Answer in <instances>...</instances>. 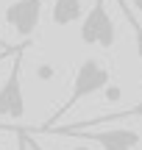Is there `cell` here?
Returning a JSON list of instances; mask_svg holds the SVG:
<instances>
[{
    "label": "cell",
    "mask_w": 142,
    "mask_h": 150,
    "mask_svg": "<svg viewBox=\"0 0 142 150\" xmlns=\"http://www.w3.org/2000/svg\"><path fill=\"white\" fill-rule=\"evenodd\" d=\"M109 83H111V70L103 64V61H98V59H84L81 64H78V70H75V78H72L70 97H67L59 108H53V114H50L36 131H39V134H48L53 125H59V120L64 117L67 111H72L75 103H81V100H87V97L98 95V92L106 89Z\"/></svg>",
    "instance_id": "cell-1"
},
{
    "label": "cell",
    "mask_w": 142,
    "mask_h": 150,
    "mask_svg": "<svg viewBox=\"0 0 142 150\" xmlns=\"http://www.w3.org/2000/svg\"><path fill=\"white\" fill-rule=\"evenodd\" d=\"M48 134H59L64 139H81L100 145L103 150H137L142 136L131 128H109V131H92V128H72V125H53Z\"/></svg>",
    "instance_id": "cell-2"
},
{
    "label": "cell",
    "mask_w": 142,
    "mask_h": 150,
    "mask_svg": "<svg viewBox=\"0 0 142 150\" xmlns=\"http://www.w3.org/2000/svg\"><path fill=\"white\" fill-rule=\"evenodd\" d=\"M78 36H81L84 45H95V47H103V50H109L114 45L117 31H114L109 11H106V0H92V8L84 14Z\"/></svg>",
    "instance_id": "cell-3"
},
{
    "label": "cell",
    "mask_w": 142,
    "mask_h": 150,
    "mask_svg": "<svg viewBox=\"0 0 142 150\" xmlns=\"http://www.w3.org/2000/svg\"><path fill=\"white\" fill-rule=\"evenodd\" d=\"M28 42H22L14 50V61H11V70L6 75L3 86H0V117H11L20 120L25 114V95H22V50Z\"/></svg>",
    "instance_id": "cell-4"
},
{
    "label": "cell",
    "mask_w": 142,
    "mask_h": 150,
    "mask_svg": "<svg viewBox=\"0 0 142 150\" xmlns=\"http://www.w3.org/2000/svg\"><path fill=\"white\" fill-rule=\"evenodd\" d=\"M42 6H45V0H14V3L6 6L3 20L9 22V28L17 36L28 39V36H33V31L39 28Z\"/></svg>",
    "instance_id": "cell-5"
},
{
    "label": "cell",
    "mask_w": 142,
    "mask_h": 150,
    "mask_svg": "<svg viewBox=\"0 0 142 150\" xmlns=\"http://www.w3.org/2000/svg\"><path fill=\"white\" fill-rule=\"evenodd\" d=\"M81 14H84L81 0H53V8H50V20L59 28L72 25L75 20H81Z\"/></svg>",
    "instance_id": "cell-6"
},
{
    "label": "cell",
    "mask_w": 142,
    "mask_h": 150,
    "mask_svg": "<svg viewBox=\"0 0 142 150\" xmlns=\"http://www.w3.org/2000/svg\"><path fill=\"white\" fill-rule=\"evenodd\" d=\"M131 117H139L142 120V100H137L134 106L123 108V111H111V114H103V117H95V120L72 122V128H103V125H109V122H120V120H131Z\"/></svg>",
    "instance_id": "cell-7"
},
{
    "label": "cell",
    "mask_w": 142,
    "mask_h": 150,
    "mask_svg": "<svg viewBox=\"0 0 142 150\" xmlns=\"http://www.w3.org/2000/svg\"><path fill=\"white\" fill-rule=\"evenodd\" d=\"M117 6H120V11H123V20L131 25V31H134V42H137V56H139V61H142V22L137 20V14H134L131 8H128V0H117Z\"/></svg>",
    "instance_id": "cell-8"
},
{
    "label": "cell",
    "mask_w": 142,
    "mask_h": 150,
    "mask_svg": "<svg viewBox=\"0 0 142 150\" xmlns=\"http://www.w3.org/2000/svg\"><path fill=\"white\" fill-rule=\"evenodd\" d=\"M17 150H28V131L17 128Z\"/></svg>",
    "instance_id": "cell-9"
},
{
    "label": "cell",
    "mask_w": 142,
    "mask_h": 150,
    "mask_svg": "<svg viewBox=\"0 0 142 150\" xmlns=\"http://www.w3.org/2000/svg\"><path fill=\"white\" fill-rule=\"evenodd\" d=\"M14 47H17V45H6L3 39H0V50H14Z\"/></svg>",
    "instance_id": "cell-10"
},
{
    "label": "cell",
    "mask_w": 142,
    "mask_h": 150,
    "mask_svg": "<svg viewBox=\"0 0 142 150\" xmlns=\"http://www.w3.org/2000/svg\"><path fill=\"white\" fill-rule=\"evenodd\" d=\"M131 3L137 6V8H139V14H142V0H131Z\"/></svg>",
    "instance_id": "cell-11"
},
{
    "label": "cell",
    "mask_w": 142,
    "mask_h": 150,
    "mask_svg": "<svg viewBox=\"0 0 142 150\" xmlns=\"http://www.w3.org/2000/svg\"><path fill=\"white\" fill-rule=\"evenodd\" d=\"M14 50H17V47H14ZM14 50H9V53H0V59H3V56H11V53H14Z\"/></svg>",
    "instance_id": "cell-12"
}]
</instances>
